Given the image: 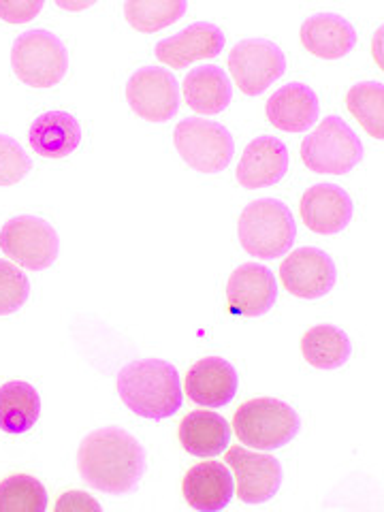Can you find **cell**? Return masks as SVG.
<instances>
[{"instance_id":"6da1fadb","label":"cell","mask_w":384,"mask_h":512,"mask_svg":"<svg viewBox=\"0 0 384 512\" xmlns=\"http://www.w3.org/2000/svg\"><path fill=\"white\" fill-rule=\"evenodd\" d=\"M77 470L96 491L133 493L146 474V448L122 427L96 429L79 444Z\"/></svg>"},{"instance_id":"7a4b0ae2","label":"cell","mask_w":384,"mask_h":512,"mask_svg":"<svg viewBox=\"0 0 384 512\" xmlns=\"http://www.w3.org/2000/svg\"><path fill=\"white\" fill-rule=\"evenodd\" d=\"M118 393L128 410L152 421L169 419L184 402L180 374L163 359H141L122 367Z\"/></svg>"},{"instance_id":"3957f363","label":"cell","mask_w":384,"mask_h":512,"mask_svg":"<svg viewBox=\"0 0 384 512\" xmlns=\"http://www.w3.org/2000/svg\"><path fill=\"white\" fill-rule=\"evenodd\" d=\"M239 244L261 261H274L291 252L297 224L288 207L278 199H259L244 207L237 222Z\"/></svg>"},{"instance_id":"277c9868","label":"cell","mask_w":384,"mask_h":512,"mask_svg":"<svg viewBox=\"0 0 384 512\" xmlns=\"http://www.w3.org/2000/svg\"><path fill=\"white\" fill-rule=\"evenodd\" d=\"M233 427L239 442L267 453L291 442L299 434L301 419L280 399L256 397L235 412Z\"/></svg>"},{"instance_id":"5b68a950","label":"cell","mask_w":384,"mask_h":512,"mask_svg":"<svg viewBox=\"0 0 384 512\" xmlns=\"http://www.w3.org/2000/svg\"><path fill=\"white\" fill-rule=\"evenodd\" d=\"M11 67L26 86L52 88L69 71V52L50 30L35 28L15 39Z\"/></svg>"},{"instance_id":"8992f818","label":"cell","mask_w":384,"mask_h":512,"mask_svg":"<svg viewBox=\"0 0 384 512\" xmlns=\"http://www.w3.org/2000/svg\"><path fill=\"white\" fill-rule=\"evenodd\" d=\"M301 160L314 173L346 175L363 160V143L340 116H327L303 139Z\"/></svg>"},{"instance_id":"52a82bcc","label":"cell","mask_w":384,"mask_h":512,"mask_svg":"<svg viewBox=\"0 0 384 512\" xmlns=\"http://www.w3.org/2000/svg\"><path fill=\"white\" fill-rule=\"evenodd\" d=\"M173 143L184 163L201 173H220L235 154V141L227 128L203 118L182 120L175 126Z\"/></svg>"},{"instance_id":"ba28073f","label":"cell","mask_w":384,"mask_h":512,"mask_svg":"<svg viewBox=\"0 0 384 512\" xmlns=\"http://www.w3.org/2000/svg\"><path fill=\"white\" fill-rule=\"evenodd\" d=\"M0 248L20 267L43 271L56 263L60 242L50 222L37 216H18L0 229Z\"/></svg>"},{"instance_id":"9c48e42d","label":"cell","mask_w":384,"mask_h":512,"mask_svg":"<svg viewBox=\"0 0 384 512\" xmlns=\"http://www.w3.org/2000/svg\"><path fill=\"white\" fill-rule=\"evenodd\" d=\"M229 71L244 94L259 96L286 71L284 52L274 41H239L229 54Z\"/></svg>"},{"instance_id":"30bf717a","label":"cell","mask_w":384,"mask_h":512,"mask_svg":"<svg viewBox=\"0 0 384 512\" xmlns=\"http://www.w3.org/2000/svg\"><path fill=\"white\" fill-rule=\"evenodd\" d=\"M126 101L148 122H167L180 109V86L169 69H137L126 84Z\"/></svg>"},{"instance_id":"8fae6325","label":"cell","mask_w":384,"mask_h":512,"mask_svg":"<svg viewBox=\"0 0 384 512\" xmlns=\"http://www.w3.org/2000/svg\"><path fill=\"white\" fill-rule=\"evenodd\" d=\"M280 278L286 291L299 299H320L333 291L338 282V267L320 248H299L280 265Z\"/></svg>"},{"instance_id":"7c38bea8","label":"cell","mask_w":384,"mask_h":512,"mask_svg":"<svg viewBox=\"0 0 384 512\" xmlns=\"http://www.w3.org/2000/svg\"><path fill=\"white\" fill-rule=\"evenodd\" d=\"M224 461L237 478V495L244 504H263L274 498L282 487V466L274 455L254 453L244 446L229 448Z\"/></svg>"},{"instance_id":"4fadbf2b","label":"cell","mask_w":384,"mask_h":512,"mask_svg":"<svg viewBox=\"0 0 384 512\" xmlns=\"http://www.w3.org/2000/svg\"><path fill=\"white\" fill-rule=\"evenodd\" d=\"M278 299V282L274 271L259 265H239L227 284V301L235 314L263 316Z\"/></svg>"},{"instance_id":"5bb4252c","label":"cell","mask_w":384,"mask_h":512,"mask_svg":"<svg viewBox=\"0 0 384 512\" xmlns=\"http://www.w3.org/2000/svg\"><path fill=\"white\" fill-rule=\"evenodd\" d=\"M299 212L306 227L318 235L342 233L355 214L348 192L335 184H316L303 192Z\"/></svg>"},{"instance_id":"9a60e30c","label":"cell","mask_w":384,"mask_h":512,"mask_svg":"<svg viewBox=\"0 0 384 512\" xmlns=\"http://www.w3.org/2000/svg\"><path fill=\"white\" fill-rule=\"evenodd\" d=\"M224 32L210 22H197L180 30L178 35L158 41L156 58L171 69H186L197 60H212L224 47Z\"/></svg>"},{"instance_id":"2e32d148","label":"cell","mask_w":384,"mask_h":512,"mask_svg":"<svg viewBox=\"0 0 384 512\" xmlns=\"http://www.w3.org/2000/svg\"><path fill=\"white\" fill-rule=\"evenodd\" d=\"M288 171V150L278 137H256L248 143L237 165L235 178L246 190L278 184Z\"/></svg>"},{"instance_id":"e0dca14e","label":"cell","mask_w":384,"mask_h":512,"mask_svg":"<svg viewBox=\"0 0 384 512\" xmlns=\"http://www.w3.org/2000/svg\"><path fill=\"white\" fill-rule=\"evenodd\" d=\"M239 376L235 367L220 357H207L197 361L188 370L186 393L190 402L205 408H222L235 397Z\"/></svg>"},{"instance_id":"ac0fdd59","label":"cell","mask_w":384,"mask_h":512,"mask_svg":"<svg viewBox=\"0 0 384 512\" xmlns=\"http://www.w3.org/2000/svg\"><path fill=\"white\" fill-rule=\"evenodd\" d=\"M182 493L188 506L201 512L227 508L235 495L231 470L220 461H203L184 476Z\"/></svg>"},{"instance_id":"d6986e66","label":"cell","mask_w":384,"mask_h":512,"mask_svg":"<svg viewBox=\"0 0 384 512\" xmlns=\"http://www.w3.org/2000/svg\"><path fill=\"white\" fill-rule=\"evenodd\" d=\"M301 43L323 60H340L357 45V30L338 13H316L301 24Z\"/></svg>"},{"instance_id":"ffe728a7","label":"cell","mask_w":384,"mask_h":512,"mask_svg":"<svg viewBox=\"0 0 384 512\" xmlns=\"http://www.w3.org/2000/svg\"><path fill=\"white\" fill-rule=\"evenodd\" d=\"M267 120L286 133H306L318 120L320 105L310 86L293 82L282 86L267 101Z\"/></svg>"},{"instance_id":"44dd1931","label":"cell","mask_w":384,"mask_h":512,"mask_svg":"<svg viewBox=\"0 0 384 512\" xmlns=\"http://www.w3.org/2000/svg\"><path fill=\"white\" fill-rule=\"evenodd\" d=\"M28 141L43 158H64L82 143V126L67 111H47L32 122Z\"/></svg>"},{"instance_id":"7402d4cb","label":"cell","mask_w":384,"mask_h":512,"mask_svg":"<svg viewBox=\"0 0 384 512\" xmlns=\"http://www.w3.org/2000/svg\"><path fill=\"white\" fill-rule=\"evenodd\" d=\"M178 438L186 453L216 457L231 444V425L218 412L195 410L182 419Z\"/></svg>"},{"instance_id":"603a6c76","label":"cell","mask_w":384,"mask_h":512,"mask_svg":"<svg viewBox=\"0 0 384 512\" xmlns=\"http://www.w3.org/2000/svg\"><path fill=\"white\" fill-rule=\"evenodd\" d=\"M184 99L197 114L216 116L227 109L233 99L231 79L216 64H203L186 75Z\"/></svg>"},{"instance_id":"cb8c5ba5","label":"cell","mask_w":384,"mask_h":512,"mask_svg":"<svg viewBox=\"0 0 384 512\" xmlns=\"http://www.w3.org/2000/svg\"><path fill=\"white\" fill-rule=\"evenodd\" d=\"M41 416V397L32 384L11 380L0 387V429L5 434H26Z\"/></svg>"},{"instance_id":"d4e9b609","label":"cell","mask_w":384,"mask_h":512,"mask_svg":"<svg viewBox=\"0 0 384 512\" xmlns=\"http://www.w3.org/2000/svg\"><path fill=\"white\" fill-rule=\"evenodd\" d=\"M301 352L316 370H338L350 359L352 342L338 327L316 325L303 333Z\"/></svg>"},{"instance_id":"484cf974","label":"cell","mask_w":384,"mask_h":512,"mask_svg":"<svg viewBox=\"0 0 384 512\" xmlns=\"http://www.w3.org/2000/svg\"><path fill=\"white\" fill-rule=\"evenodd\" d=\"M186 0H128L124 15L139 32H156L178 22L186 13Z\"/></svg>"},{"instance_id":"4316f807","label":"cell","mask_w":384,"mask_h":512,"mask_svg":"<svg viewBox=\"0 0 384 512\" xmlns=\"http://www.w3.org/2000/svg\"><path fill=\"white\" fill-rule=\"evenodd\" d=\"M346 107L355 116L367 135L384 137V86L380 82H363L352 86L346 94Z\"/></svg>"},{"instance_id":"83f0119b","label":"cell","mask_w":384,"mask_h":512,"mask_svg":"<svg viewBox=\"0 0 384 512\" xmlns=\"http://www.w3.org/2000/svg\"><path fill=\"white\" fill-rule=\"evenodd\" d=\"M47 491L35 476L15 474L0 483V512H43Z\"/></svg>"},{"instance_id":"f1b7e54d","label":"cell","mask_w":384,"mask_h":512,"mask_svg":"<svg viewBox=\"0 0 384 512\" xmlns=\"http://www.w3.org/2000/svg\"><path fill=\"white\" fill-rule=\"evenodd\" d=\"M30 297V282L26 274L9 261H0V316L24 308Z\"/></svg>"},{"instance_id":"f546056e","label":"cell","mask_w":384,"mask_h":512,"mask_svg":"<svg viewBox=\"0 0 384 512\" xmlns=\"http://www.w3.org/2000/svg\"><path fill=\"white\" fill-rule=\"evenodd\" d=\"M32 169V160L18 141L0 135V186H13L24 180Z\"/></svg>"},{"instance_id":"4dcf8cb0","label":"cell","mask_w":384,"mask_h":512,"mask_svg":"<svg viewBox=\"0 0 384 512\" xmlns=\"http://www.w3.org/2000/svg\"><path fill=\"white\" fill-rule=\"evenodd\" d=\"M43 0H18V3H7L0 0V18L9 24H26L43 9Z\"/></svg>"},{"instance_id":"1f68e13d","label":"cell","mask_w":384,"mask_h":512,"mask_svg":"<svg viewBox=\"0 0 384 512\" xmlns=\"http://www.w3.org/2000/svg\"><path fill=\"white\" fill-rule=\"evenodd\" d=\"M101 510V504L84 491H69L56 502V510Z\"/></svg>"},{"instance_id":"d6a6232c","label":"cell","mask_w":384,"mask_h":512,"mask_svg":"<svg viewBox=\"0 0 384 512\" xmlns=\"http://www.w3.org/2000/svg\"><path fill=\"white\" fill-rule=\"evenodd\" d=\"M58 7H62V9H86V7H92V3L75 5V3H64V0H58Z\"/></svg>"}]
</instances>
